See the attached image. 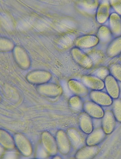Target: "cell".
<instances>
[{"instance_id":"12","label":"cell","mask_w":121,"mask_h":159,"mask_svg":"<svg viewBox=\"0 0 121 159\" xmlns=\"http://www.w3.org/2000/svg\"><path fill=\"white\" fill-rule=\"evenodd\" d=\"M97 146L85 145L76 152L75 157L77 159H90L94 157L99 153Z\"/></svg>"},{"instance_id":"26","label":"cell","mask_w":121,"mask_h":159,"mask_svg":"<svg viewBox=\"0 0 121 159\" xmlns=\"http://www.w3.org/2000/svg\"><path fill=\"white\" fill-rule=\"evenodd\" d=\"M119 56V60L121 62V53Z\"/></svg>"},{"instance_id":"17","label":"cell","mask_w":121,"mask_h":159,"mask_svg":"<svg viewBox=\"0 0 121 159\" xmlns=\"http://www.w3.org/2000/svg\"><path fill=\"white\" fill-rule=\"evenodd\" d=\"M91 58L93 66L96 67L100 66L106 61L107 56L106 53L102 50L98 49L92 48L87 49L86 52Z\"/></svg>"},{"instance_id":"22","label":"cell","mask_w":121,"mask_h":159,"mask_svg":"<svg viewBox=\"0 0 121 159\" xmlns=\"http://www.w3.org/2000/svg\"><path fill=\"white\" fill-rule=\"evenodd\" d=\"M112 111L116 121L121 123V98L113 100Z\"/></svg>"},{"instance_id":"20","label":"cell","mask_w":121,"mask_h":159,"mask_svg":"<svg viewBox=\"0 0 121 159\" xmlns=\"http://www.w3.org/2000/svg\"><path fill=\"white\" fill-rule=\"evenodd\" d=\"M83 103L82 98L74 95L70 97L68 101V104L70 107L77 111L83 110Z\"/></svg>"},{"instance_id":"5","label":"cell","mask_w":121,"mask_h":159,"mask_svg":"<svg viewBox=\"0 0 121 159\" xmlns=\"http://www.w3.org/2000/svg\"><path fill=\"white\" fill-rule=\"evenodd\" d=\"M68 87L70 91L74 95L84 98L89 95V89L80 80L71 79L68 82Z\"/></svg>"},{"instance_id":"16","label":"cell","mask_w":121,"mask_h":159,"mask_svg":"<svg viewBox=\"0 0 121 159\" xmlns=\"http://www.w3.org/2000/svg\"><path fill=\"white\" fill-rule=\"evenodd\" d=\"M109 27L113 36H121V16L115 12L111 13L109 19Z\"/></svg>"},{"instance_id":"4","label":"cell","mask_w":121,"mask_h":159,"mask_svg":"<svg viewBox=\"0 0 121 159\" xmlns=\"http://www.w3.org/2000/svg\"><path fill=\"white\" fill-rule=\"evenodd\" d=\"M80 80L91 90H103L105 88L104 80L93 75H84L81 76Z\"/></svg>"},{"instance_id":"7","label":"cell","mask_w":121,"mask_h":159,"mask_svg":"<svg viewBox=\"0 0 121 159\" xmlns=\"http://www.w3.org/2000/svg\"><path fill=\"white\" fill-rule=\"evenodd\" d=\"M111 6L109 2L103 1L99 3L95 15L97 22L103 24L109 20Z\"/></svg>"},{"instance_id":"21","label":"cell","mask_w":121,"mask_h":159,"mask_svg":"<svg viewBox=\"0 0 121 159\" xmlns=\"http://www.w3.org/2000/svg\"><path fill=\"white\" fill-rule=\"evenodd\" d=\"M95 67L90 74L97 76L103 80L110 74L109 68L106 66L100 65Z\"/></svg>"},{"instance_id":"15","label":"cell","mask_w":121,"mask_h":159,"mask_svg":"<svg viewBox=\"0 0 121 159\" xmlns=\"http://www.w3.org/2000/svg\"><path fill=\"white\" fill-rule=\"evenodd\" d=\"M107 56L113 58L121 53V36L115 37L108 44L106 50Z\"/></svg>"},{"instance_id":"1","label":"cell","mask_w":121,"mask_h":159,"mask_svg":"<svg viewBox=\"0 0 121 159\" xmlns=\"http://www.w3.org/2000/svg\"><path fill=\"white\" fill-rule=\"evenodd\" d=\"M70 53L73 60L81 67L90 69L94 67L91 58L82 49L74 47L71 48Z\"/></svg>"},{"instance_id":"8","label":"cell","mask_w":121,"mask_h":159,"mask_svg":"<svg viewBox=\"0 0 121 159\" xmlns=\"http://www.w3.org/2000/svg\"><path fill=\"white\" fill-rule=\"evenodd\" d=\"M83 110L92 118L96 119L102 118L105 111L102 106L91 100L84 102Z\"/></svg>"},{"instance_id":"2","label":"cell","mask_w":121,"mask_h":159,"mask_svg":"<svg viewBox=\"0 0 121 159\" xmlns=\"http://www.w3.org/2000/svg\"><path fill=\"white\" fill-rule=\"evenodd\" d=\"M96 35H84L76 38L74 42L75 47L81 49H89L94 48L99 43Z\"/></svg>"},{"instance_id":"3","label":"cell","mask_w":121,"mask_h":159,"mask_svg":"<svg viewBox=\"0 0 121 159\" xmlns=\"http://www.w3.org/2000/svg\"><path fill=\"white\" fill-rule=\"evenodd\" d=\"M89 97L90 100L102 107L111 106L113 99L106 92L102 90H91Z\"/></svg>"},{"instance_id":"6","label":"cell","mask_w":121,"mask_h":159,"mask_svg":"<svg viewBox=\"0 0 121 159\" xmlns=\"http://www.w3.org/2000/svg\"><path fill=\"white\" fill-rule=\"evenodd\" d=\"M106 92L114 100L119 98L120 87L118 81L110 74L104 80Z\"/></svg>"},{"instance_id":"10","label":"cell","mask_w":121,"mask_h":159,"mask_svg":"<svg viewBox=\"0 0 121 159\" xmlns=\"http://www.w3.org/2000/svg\"><path fill=\"white\" fill-rule=\"evenodd\" d=\"M116 121L112 111L108 110L105 111L102 118L101 128L106 135L110 134L113 131Z\"/></svg>"},{"instance_id":"14","label":"cell","mask_w":121,"mask_h":159,"mask_svg":"<svg viewBox=\"0 0 121 159\" xmlns=\"http://www.w3.org/2000/svg\"><path fill=\"white\" fill-rule=\"evenodd\" d=\"M99 3L97 0H83L78 2L77 6L83 13L93 16L95 15Z\"/></svg>"},{"instance_id":"24","label":"cell","mask_w":121,"mask_h":159,"mask_svg":"<svg viewBox=\"0 0 121 159\" xmlns=\"http://www.w3.org/2000/svg\"><path fill=\"white\" fill-rule=\"evenodd\" d=\"M38 74L35 73L34 75L33 74L32 75L30 74V75L32 76V80H30L31 83H44L45 82L49 80L50 78V75L47 74L45 72H38L37 73Z\"/></svg>"},{"instance_id":"25","label":"cell","mask_w":121,"mask_h":159,"mask_svg":"<svg viewBox=\"0 0 121 159\" xmlns=\"http://www.w3.org/2000/svg\"><path fill=\"white\" fill-rule=\"evenodd\" d=\"M109 2L115 12L121 16V0H111Z\"/></svg>"},{"instance_id":"13","label":"cell","mask_w":121,"mask_h":159,"mask_svg":"<svg viewBox=\"0 0 121 159\" xmlns=\"http://www.w3.org/2000/svg\"><path fill=\"white\" fill-rule=\"evenodd\" d=\"M106 135L101 127L93 129L87 137L86 144L89 146H97L104 140Z\"/></svg>"},{"instance_id":"23","label":"cell","mask_w":121,"mask_h":159,"mask_svg":"<svg viewBox=\"0 0 121 159\" xmlns=\"http://www.w3.org/2000/svg\"><path fill=\"white\" fill-rule=\"evenodd\" d=\"M109 68L110 74L118 81L121 82V64L118 63H113Z\"/></svg>"},{"instance_id":"9","label":"cell","mask_w":121,"mask_h":159,"mask_svg":"<svg viewBox=\"0 0 121 159\" xmlns=\"http://www.w3.org/2000/svg\"><path fill=\"white\" fill-rule=\"evenodd\" d=\"M67 133L71 144L75 150H78L86 145L84 137L76 128L69 129Z\"/></svg>"},{"instance_id":"19","label":"cell","mask_w":121,"mask_h":159,"mask_svg":"<svg viewBox=\"0 0 121 159\" xmlns=\"http://www.w3.org/2000/svg\"><path fill=\"white\" fill-rule=\"evenodd\" d=\"M59 142L60 150L64 154L68 153L70 151L71 145L69 138L63 132L59 134Z\"/></svg>"},{"instance_id":"18","label":"cell","mask_w":121,"mask_h":159,"mask_svg":"<svg viewBox=\"0 0 121 159\" xmlns=\"http://www.w3.org/2000/svg\"><path fill=\"white\" fill-rule=\"evenodd\" d=\"M100 42L103 44H109L113 40V35L109 27L102 25L99 27L97 33Z\"/></svg>"},{"instance_id":"11","label":"cell","mask_w":121,"mask_h":159,"mask_svg":"<svg viewBox=\"0 0 121 159\" xmlns=\"http://www.w3.org/2000/svg\"><path fill=\"white\" fill-rule=\"evenodd\" d=\"M78 124L81 131L88 134L93 129L92 118L84 111L81 112L78 117Z\"/></svg>"}]
</instances>
